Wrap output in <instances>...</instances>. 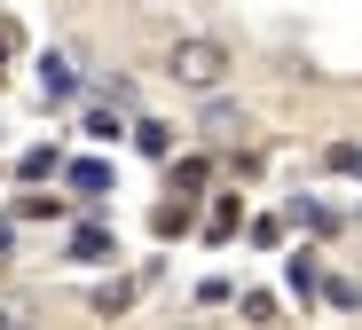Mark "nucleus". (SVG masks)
Segmentation results:
<instances>
[{
  "label": "nucleus",
  "instance_id": "f257e3e1",
  "mask_svg": "<svg viewBox=\"0 0 362 330\" xmlns=\"http://www.w3.org/2000/svg\"><path fill=\"white\" fill-rule=\"evenodd\" d=\"M228 71H236V55H228L221 40H205V32H189V40H173V47H165V79H173V87H189V95H221Z\"/></svg>",
  "mask_w": 362,
  "mask_h": 330
},
{
  "label": "nucleus",
  "instance_id": "f03ea898",
  "mask_svg": "<svg viewBox=\"0 0 362 330\" xmlns=\"http://www.w3.org/2000/svg\"><path fill=\"white\" fill-rule=\"evenodd\" d=\"M71 87H79V79H71V63H64V55H47V63H40V95H47V102H71Z\"/></svg>",
  "mask_w": 362,
  "mask_h": 330
},
{
  "label": "nucleus",
  "instance_id": "7ed1b4c3",
  "mask_svg": "<svg viewBox=\"0 0 362 330\" xmlns=\"http://www.w3.org/2000/svg\"><path fill=\"white\" fill-rule=\"evenodd\" d=\"M284 276H291L299 299H315V252H291V259H284Z\"/></svg>",
  "mask_w": 362,
  "mask_h": 330
},
{
  "label": "nucleus",
  "instance_id": "20e7f679",
  "mask_svg": "<svg viewBox=\"0 0 362 330\" xmlns=\"http://www.w3.org/2000/svg\"><path fill=\"white\" fill-rule=\"evenodd\" d=\"M134 142H142L150 158H165V150H173V126H158V118H142V126H134Z\"/></svg>",
  "mask_w": 362,
  "mask_h": 330
},
{
  "label": "nucleus",
  "instance_id": "39448f33",
  "mask_svg": "<svg viewBox=\"0 0 362 330\" xmlns=\"http://www.w3.org/2000/svg\"><path fill=\"white\" fill-rule=\"evenodd\" d=\"M236 126H245V118H236L228 102H213V110H205V134H213V142H228V134H236Z\"/></svg>",
  "mask_w": 362,
  "mask_h": 330
},
{
  "label": "nucleus",
  "instance_id": "423d86ee",
  "mask_svg": "<svg viewBox=\"0 0 362 330\" xmlns=\"http://www.w3.org/2000/svg\"><path fill=\"white\" fill-rule=\"evenodd\" d=\"M71 252H79V259H103V252H110V236H103V228H79V236H71Z\"/></svg>",
  "mask_w": 362,
  "mask_h": 330
},
{
  "label": "nucleus",
  "instance_id": "0eeeda50",
  "mask_svg": "<svg viewBox=\"0 0 362 330\" xmlns=\"http://www.w3.org/2000/svg\"><path fill=\"white\" fill-rule=\"evenodd\" d=\"M323 299H331V307H362V283H346V276H331V283H323Z\"/></svg>",
  "mask_w": 362,
  "mask_h": 330
},
{
  "label": "nucleus",
  "instance_id": "6e6552de",
  "mask_svg": "<svg viewBox=\"0 0 362 330\" xmlns=\"http://www.w3.org/2000/svg\"><path fill=\"white\" fill-rule=\"evenodd\" d=\"M103 181H110V173H103V165H95V158H87V165H71V189H87V196H95V189H103Z\"/></svg>",
  "mask_w": 362,
  "mask_h": 330
},
{
  "label": "nucleus",
  "instance_id": "1a4fd4ad",
  "mask_svg": "<svg viewBox=\"0 0 362 330\" xmlns=\"http://www.w3.org/2000/svg\"><path fill=\"white\" fill-rule=\"evenodd\" d=\"M331 165H339V173H362V150H354V142H339V150H331Z\"/></svg>",
  "mask_w": 362,
  "mask_h": 330
},
{
  "label": "nucleus",
  "instance_id": "9d476101",
  "mask_svg": "<svg viewBox=\"0 0 362 330\" xmlns=\"http://www.w3.org/2000/svg\"><path fill=\"white\" fill-rule=\"evenodd\" d=\"M24 322H32V314H24L16 299H0V330H24Z\"/></svg>",
  "mask_w": 362,
  "mask_h": 330
},
{
  "label": "nucleus",
  "instance_id": "9b49d317",
  "mask_svg": "<svg viewBox=\"0 0 362 330\" xmlns=\"http://www.w3.org/2000/svg\"><path fill=\"white\" fill-rule=\"evenodd\" d=\"M127 8H150V0H127Z\"/></svg>",
  "mask_w": 362,
  "mask_h": 330
}]
</instances>
